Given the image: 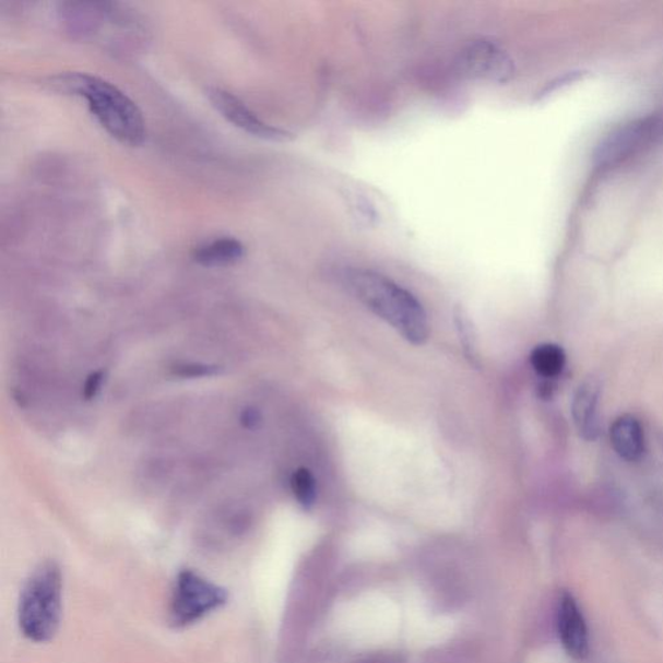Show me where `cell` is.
<instances>
[{
  "label": "cell",
  "mask_w": 663,
  "mask_h": 663,
  "mask_svg": "<svg viewBox=\"0 0 663 663\" xmlns=\"http://www.w3.org/2000/svg\"><path fill=\"white\" fill-rule=\"evenodd\" d=\"M51 86L59 93L85 99L97 122L118 142L131 146L144 142L145 121L141 109L110 82L85 73H67L55 76Z\"/></svg>",
  "instance_id": "obj_1"
},
{
  "label": "cell",
  "mask_w": 663,
  "mask_h": 663,
  "mask_svg": "<svg viewBox=\"0 0 663 663\" xmlns=\"http://www.w3.org/2000/svg\"><path fill=\"white\" fill-rule=\"evenodd\" d=\"M347 288L372 310L377 317L415 345H422L429 336L427 313L411 293L390 279L369 270H348Z\"/></svg>",
  "instance_id": "obj_2"
},
{
  "label": "cell",
  "mask_w": 663,
  "mask_h": 663,
  "mask_svg": "<svg viewBox=\"0 0 663 663\" xmlns=\"http://www.w3.org/2000/svg\"><path fill=\"white\" fill-rule=\"evenodd\" d=\"M62 578L54 561L40 564L27 579L19 602L21 632L34 643L50 641L59 630Z\"/></svg>",
  "instance_id": "obj_3"
},
{
  "label": "cell",
  "mask_w": 663,
  "mask_h": 663,
  "mask_svg": "<svg viewBox=\"0 0 663 663\" xmlns=\"http://www.w3.org/2000/svg\"><path fill=\"white\" fill-rule=\"evenodd\" d=\"M662 135L661 117L648 116L626 122L611 131L599 143L595 151V165L602 170L624 165L658 142Z\"/></svg>",
  "instance_id": "obj_4"
},
{
  "label": "cell",
  "mask_w": 663,
  "mask_h": 663,
  "mask_svg": "<svg viewBox=\"0 0 663 663\" xmlns=\"http://www.w3.org/2000/svg\"><path fill=\"white\" fill-rule=\"evenodd\" d=\"M227 602V592L192 570L180 571L174 583L170 619L176 627L197 624Z\"/></svg>",
  "instance_id": "obj_5"
},
{
  "label": "cell",
  "mask_w": 663,
  "mask_h": 663,
  "mask_svg": "<svg viewBox=\"0 0 663 663\" xmlns=\"http://www.w3.org/2000/svg\"><path fill=\"white\" fill-rule=\"evenodd\" d=\"M458 71L466 79L506 83L513 79L514 61L497 42L477 39L459 54Z\"/></svg>",
  "instance_id": "obj_6"
},
{
  "label": "cell",
  "mask_w": 663,
  "mask_h": 663,
  "mask_svg": "<svg viewBox=\"0 0 663 663\" xmlns=\"http://www.w3.org/2000/svg\"><path fill=\"white\" fill-rule=\"evenodd\" d=\"M206 95L209 102L212 103L216 111H220L222 117H225L237 129L246 131L247 134L271 142H287L292 138L289 132L263 122L239 97L228 93V91L220 87H209Z\"/></svg>",
  "instance_id": "obj_7"
},
{
  "label": "cell",
  "mask_w": 663,
  "mask_h": 663,
  "mask_svg": "<svg viewBox=\"0 0 663 663\" xmlns=\"http://www.w3.org/2000/svg\"><path fill=\"white\" fill-rule=\"evenodd\" d=\"M557 630L565 652L571 659L582 661L590 652L588 624L573 593L563 591L558 597Z\"/></svg>",
  "instance_id": "obj_8"
},
{
  "label": "cell",
  "mask_w": 663,
  "mask_h": 663,
  "mask_svg": "<svg viewBox=\"0 0 663 663\" xmlns=\"http://www.w3.org/2000/svg\"><path fill=\"white\" fill-rule=\"evenodd\" d=\"M600 394H602L600 382L596 379H588L578 387L571 403L576 428L585 441H593L600 433Z\"/></svg>",
  "instance_id": "obj_9"
},
{
  "label": "cell",
  "mask_w": 663,
  "mask_h": 663,
  "mask_svg": "<svg viewBox=\"0 0 663 663\" xmlns=\"http://www.w3.org/2000/svg\"><path fill=\"white\" fill-rule=\"evenodd\" d=\"M611 443L614 451L626 462H638L646 451L644 430L632 415H623L612 424Z\"/></svg>",
  "instance_id": "obj_10"
},
{
  "label": "cell",
  "mask_w": 663,
  "mask_h": 663,
  "mask_svg": "<svg viewBox=\"0 0 663 663\" xmlns=\"http://www.w3.org/2000/svg\"><path fill=\"white\" fill-rule=\"evenodd\" d=\"M242 256V242L229 236L216 237L193 251V260L206 268L227 267L240 261Z\"/></svg>",
  "instance_id": "obj_11"
},
{
  "label": "cell",
  "mask_w": 663,
  "mask_h": 663,
  "mask_svg": "<svg viewBox=\"0 0 663 663\" xmlns=\"http://www.w3.org/2000/svg\"><path fill=\"white\" fill-rule=\"evenodd\" d=\"M530 362L535 369V372L544 377V379H554L560 375L567 363V355L561 346L555 344H543L536 346L530 355Z\"/></svg>",
  "instance_id": "obj_12"
},
{
  "label": "cell",
  "mask_w": 663,
  "mask_h": 663,
  "mask_svg": "<svg viewBox=\"0 0 663 663\" xmlns=\"http://www.w3.org/2000/svg\"><path fill=\"white\" fill-rule=\"evenodd\" d=\"M291 485L299 505L305 509L311 508L317 499V483L312 473L306 467H299L293 473Z\"/></svg>",
  "instance_id": "obj_13"
},
{
  "label": "cell",
  "mask_w": 663,
  "mask_h": 663,
  "mask_svg": "<svg viewBox=\"0 0 663 663\" xmlns=\"http://www.w3.org/2000/svg\"><path fill=\"white\" fill-rule=\"evenodd\" d=\"M220 372V368L208 365H185L178 366L174 369V375L179 377H191V379H198V377L213 376Z\"/></svg>",
  "instance_id": "obj_14"
},
{
  "label": "cell",
  "mask_w": 663,
  "mask_h": 663,
  "mask_svg": "<svg viewBox=\"0 0 663 663\" xmlns=\"http://www.w3.org/2000/svg\"><path fill=\"white\" fill-rule=\"evenodd\" d=\"M104 377H106V374H104L103 371H97V372L91 374L87 377V380L85 382V387H83V393H82L83 398H85L86 401L94 400L96 394L99 393L102 383L104 381Z\"/></svg>",
  "instance_id": "obj_15"
},
{
  "label": "cell",
  "mask_w": 663,
  "mask_h": 663,
  "mask_svg": "<svg viewBox=\"0 0 663 663\" xmlns=\"http://www.w3.org/2000/svg\"><path fill=\"white\" fill-rule=\"evenodd\" d=\"M240 421H241V424L244 425V427L249 428V429H253V428L257 427L258 424H260L261 416H260V413H258L257 410H254V409H247L241 414Z\"/></svg>",
  "instance_id": "obj_16"
}]
</instances>
